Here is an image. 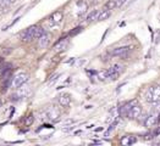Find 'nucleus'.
I'll list each match as a JSON object with an SVG mask.
<instances>
[{"label": "nucleus", "instance_id": "1", "mask_svg": "<svg viewBox=\"0 0 160 146\" xmlns=\"http://www.w3.org/2000/svg\"><path fill=\"white\" fill-rule=\"evenodd\" d=\"M45 33V31L39 26H32L29 28L25 29L22 33H21V40L28 43V41H32L34 39H38L39 37H42L43 34Z\"/></svg>", "mask_w": 160, "mask_h": 146}, {"label": "nucleus", "instance_id": "2", "mask_svg": "<svg viewBox=\"0 0 160 146\" xmlns=\"http://www.w3.org/2000/svg\"><path fill=\"white\" fill-rule=\"evenodd\" d=\"M122 72H123V67L121 66V65H119V64L112 65L110 68H108L107 71H105V73H107V79L111 80V82L119 79L120 76L122 74Z\"/></svg>", "mask_w": 160, "mask_h": 146}, {"label": "nucleus", "instance_id": "3", "mask_svg": "<svg viewBox=\"0 0 160 146\" xmlns=\"http://www.w3.org/2000/svg\"><path fill=\"white\" fill-rule=\"evenodd\" d=\"M146 100L150 104L160 100V85H153L148 89L146 93Z\"/></svg>", "mask_w": 160, "mask_h": 146}, {"label": "nucleus", "instance_id": "4", "mask_svg": "<svg viewBox=\"0 0 160 146\" xmlns=\"http://www.w3.org/2000/svg\"><path fill=\"white\" fill-rule=\"evenodd\" d=\"M130 53H131V46H120V48H114L111 51H109V55L112 57L126 59Z\"/></svg>", "mask_w": 160, "mask_h": 146}, {"label": "nucleus", "instance_id": "5", "mask_svg": "<svg viewBox=\"0 0 160 146\" xmlns=\"http://www.w3.org/2000/svg\"><path fill=\"white\" fill-rule=\"evenodd\" d=\"M40 116H43V120H59L60 117V112L55 108V107H49V108H45Z\"/></svg>", "mask_w": 160, "mask_h": 146}, {"label": "nucleus", "instance_id": "6", "mask_svg": "<svg viewBox=\"0 0 160 146\" xmlns=\"http://www.w3.org/2000/svg\"><path fill=\"white\" fill-rule=\"evenodd\" d=\"M27 80H28V73L21 72V73H18L17 76L13 77L12 87L15 89H18V88H21V87H23V85L26 84Z\"/></svg>", "mask_w": 160, "mask_h": 146}, {"label": "nucleus", "instance_id": "7", "mask_svg": "<svg viewBox=\"0 0 160 146\" xmlns=\"http://www.w3.org/2000/svg\"><path fill=\"white\" fill-rule=\"evenodd\" d=\"M62 18H64V15L61 11H55V12L49 17L48 20V25L50 27H55V26H59L61 22H62Z\"/></svg>", "mask_w": 160, "mask_h": 146}, {"label": "nucleus", "instance_id": "8", "mask_svg": "<svg viewBox=\"0 0 160 146\" xmlns=\"http://www.w3.org/2000/svg\"><path fill=\"white\" fill-rule=\"evenodd\" d=\"M141 115H142V106L137 102V104H134L133 106L130 108V111H128V113H127V118L137 120V118H139Z\"/></svg>", "mask_w": 160, "mask_h": 146}, {"label": "nucleus", "instance_id": "9", "mask_svg": "<svg viewBox=\"0 0 160 146\" xmlns=\"http://www.w3.org/2000/svg\"><path fill=\"white\" fill-rule=\"evenodd\" d=\"M159 115L158 113H153V115H149L146 117V120H144V125L147 127V128H153V127H155L157 124H158V122H159V117H158Z\"/></svg>", "mask_w": 160, "mask_h": 146}, {"label": "nucleus", "instance_id": "10", "mask_svg": "<svg viewBox=\"0 0 160 146\" xmlns=\"http://www.w3.org/2000/svg\"><path fill=\"white\" fill-rule=\"evenodd\" d=\"M50 38H52V35H50V33H44L42 37L38 38V48L39 49H45L48 45H49V43H50Z\"/></svg>", "mask_w": 160, "mask_h": 146}, {"label": "nucleus", "instance_id": "11", "mask_svg": "<svg viewBox=\"0 0 160 146\" xmlns=\"http://www.w3.org/2000/svg\"><path fill=\"white\" fill-rule=\"evenodd\" d=\"M58 102L59 105L62 107H67L71 102V96L68 94H61L58 96Z\"/></svg>", "mask_w": 160, "mask_h": 146}, {"label": "nucleus", "instance_id": "12", "mask_svg": "<svg viewBox=\"0 0 160 146\" xmlns=\"http://www.w3.org/2000/svg\"><path fill=\"white\" fill-rule=\"evenodd\" d=\"M110 15H111V11H110V10H107V9H104V7H103V10H100V11H99V13H98L97 21H105V20H108V18L110 17Z\"/></svg>", "mask_w": 160, "mask_h": 146}, {"label": "nucleus", "instance_id": "13", "mask_svg": "<svg viewBox=\"0 0 160 146\" xmlns=\"http://www.w3.org/2000/svg\"><path fill=\"white\" fill-rule=\"evenodd\" d=\"M136 141H137V139L133 138V136H123V138L120 140L121 144H122V145H125V146L132 145V144H134Z\"/></svg>", "mask_w": 160, "mask_h": 146}, {"label": "nucleus", "instance_id": "14", "mask_svg": "<svg viewBox=\"0 0 160 146\" xmlns=\"http://www.w3.org/2000/svg\"><path fill=\"white\" fill-rule=\"evenodd\" d=\"M98 13H99V11L98 10H92L91 12L87 15V17H86V21L89 23V22H93V21H95L97 20V17H98Z\"/></svg>", "mask_w": 160, "mask_h": 146}, {"label": "nucleus", "instance_id": "15", "mask_svg": "<svg viewBox=\"0 0 160 146\" xmlns=\"http://www.w3.org/2000/svg\"><path fill=\"white\" fill-rule=\"evenodd\" d=\"M104 9H107V10H114V9H116V2H115V0H108L107 2H105V5H104Z\"/></svg>", "mask_w": 160, "mask_h": 146}, {"label": "nucleus", "instance_id": "16", "mask_svg": "<svg viewBox=\"0 0 160 146\" xmlns=\"http://www.w3.org/2000/svg\"><path fill=\"white\" fill-rule=\"evenodd\" d=\"M152 104H153V112L159 115L160 113V101L158 100V101H154V102H152Z\"/></svg>", "mask_w": 160, "mask_h": 146}, {"label": "nucleus", "instance_id": "17", "mask_svg": "<svg viewBox=\"0 0 160 146\" xmlns=\"http://www.w3.org/2000/svg\"><path fill=\"white\" fill-rule=\"evenodd\" d=\"M33 122H34V116H33V115H28L26 117V120H25L26 125H31Z\"/></svg>", "mask_w": 160, "mask_h": 146}, {"label": "nucleus", "instance_id": "18", "mask_svg": "<svg viewBox=\"0 0 160 146\" xmlns=\"http://www.w3.org/2000/svg\"><path fill=\"white\" fill-rule=\"evenodd\" d=\"M81 31H82V27H76L72 32H70V37H73V35H76L77 33H80Z\"/></svg>", "mask_w": 160, "mask_h": 146}, {"label": "nucleus", "instance_id": "19", "mask_svg": "<svg viewBox=\"0 0 160 146\" xmlns=\"http://www.w3.org/2000/svg\"><path fill=\"white\" fill-rule=\"evenodd\" d=\"M98 79L99 80L107 79V73H105V71H103V72H99V73H98Z\"/></svg>", "mask_w": 160, "mask_h": 146}, {"label": "nucleus", "instance_id": "20", "mask_svg": "<svg viewBox=\"0 0 160 146\" xmlns=\"http://www.w3.org/2000/svg\"><path fill=\"white\" fill-rule=\"evenodd\" d=\"M126 1H127V0H115V2H116V7H121Z\"/></svg>", "mask_w": 160, "mask_h": 146}, {"label": "nucleus", "instance_id": "21", "mask_svg": "<svg viewBox=\"0 0 160 146\" xmlns=\"http://www.w3.org/2000/svg\"><path fill=\"white\" fill-rule=\"evenodd\" d=\"M2 2L9 5V4H13V2H16V0H2Z\"/></svg>", "mask_w": 160, "mask_h": 146}, {"label": "nucleus", "instance_id": "22", "mask_svg": "<svg viewBox=\"0 0 160 146\" xmlns=\"http://www.w3.org/2000/svg\"><path fill=\"white\" fill-rule=\"evenodd\" d=\"M94 2H99V1H100V0H93Z\"/></svg>", "mask_w": 160, "mask_h": 146}, {"label": "nucleus", "instance_id": "23", "mask_svg": "<svg viewBox=\"0 0 160 146\" xmlns=\"http://www.w3.org/2000/svg\"><path fill=\"white\" fill-rule=\"evenodd\" d=\"M0 7H1V1H0Z\"/></svg>", "mask_w": 160, "mask_h": 146}, {"label": "nucleus", "instance_id": "24", "mask_svg": "<svg viewBox=\"0 0 160 146\" xmlns=\"http://www.w3.org/2000/svg\"><path fill=\"white\" fill-rule=\"evenodd\" d=\"M0 67H1V65H0Z\"/></svg>", "mask_w": 160, "mask_h": 146}]
</instances>
